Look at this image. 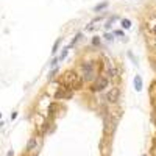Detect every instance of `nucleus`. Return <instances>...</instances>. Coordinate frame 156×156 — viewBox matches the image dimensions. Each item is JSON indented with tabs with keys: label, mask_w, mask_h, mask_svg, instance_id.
<instances>
[{
	"label": "nucleus",
	"mask_w": 156,
	"mask_h": 156,
	"mask_svg": "<svg viewBox=\"0 0 156 156\" xmlns=\"http://www.w3.org/2000/svg\"><path fill=\"white\" fill-rule=\"evenodd\" d=\"M80 75L83 78V81L84 83H92L95 78L98 76V70L95 67V61H83L80 64Z\"/></svg>",
	"instance_id": "1"
},
{
	"label": "nucleus",
	"mask_w": 156,
	"mask_h": 156,
	"mask_svg": "<svg viewBox=\"0 0 156 156\" xmlns=\"http://www.w3.org/2000/svg\"><path fill=\"white\" fill-rule=\"evenodd\" d=\"M109 86V78L106 75H98L95 80L90 83V90L92 92H103Z\"/></svg>",
	"instance_id": "2"
},
{
	"label": "nucleus",
	"mask_w": 156,
	"mask_h": 156,
	"mask_svg": "<svg viewBox=\"0 0 156 156\" xmlns=\"http://www.w3.org/2000/svg\"><path fill=\"white\" fill-rule=\"evenodd\" d=\"M119 89H117V87H112L111 90H108V94L105 95V100L108 101V103H112V105H114V103L117 101V100H119Z\"/></svg>",
	"instance_id": "3"
},
{
	"label": "nucleus",
	"mask_w": 156,
	"mask_h": 156,
	"mask_svg": "<svg viewBox=\"0 0 156 156\" xmlns=\"http://www.w3.org/2000/svg\"><path fill=\"white\" fill-rule=\"evenodd\" d=\"M133 83H134V89L137 90V92H140V90H142V78H140V75H136L134 76Z\"/></svg>",
	"instance_id": "4"
},
{
	"label": "nucleus",
	"mask_w": 156,
	"mask_h": 156,
	"mask_svg": "<svg viewBox=\"0 0 156 156\" xmlns=\"http://www.w3.org/2000/svg\"><path fill=\"white\" fill-rule=\"evenodd\" d=\"M36 147H37V139H36V137H30V140L27 142V150L31 151V150H34Z\"/></svg>",
	"instance_id": "5"
},
{
	"label": "nucleus",
	"mask_w": 156,
	"mask_h": 156,
	"mask_svg": "<svg viewBox=\"0 0 156 156\" xmlns=\"http://www.w3.org/2000/svg\"><path fill=\"white\" fill-rule=\"evenodd\" d=\"M108 6H109V2H106V0H105V2H101V3H98V5L94 6V12H98L101 9H106Z\"/></svg>",
	"instance_id": "6"
},
{
	"label": "nucleus",
	"mask_w": 156,
	"mask_h": 156,
	"mask_svg": "<svg viewBox=\"0 0 156 156\" xmlns=\"http://www.w3.org/2000/svg\"><path fill=\"white\" fill-rule=\"evenodd\" d=\"M120 25H122L123 30H129V28H131V20H129V19H122Z\"/></svg>",
	"instance_id": "7"
},
{
	"label": "nucleus",
	"mask_w": 156,
	"mask_h": 156,
	"mask_svg": "<svg viewBox=\"0 0 156 156\" xmlns=\"http://www.w3.org/2000/svg\"><path fill=\"white\" fill-rule=\"evenodd\" d=\"M117 73H119V72H117L115 67H109V70H108V78H112V80H114V78H117Z\"/></svg>",
	"instance_id": "8"
},
{
	"label": "nucleus",
	"mask_w": 156,
	"mask_h": 156,
	"mask_svg": "<svg viewBox=\"0 0 156 156\" xmlns=\"http://www.w3.org/2000/svg\"><path fill=\"white\" fill-rule=\"evenodd\" d=\"M148 45H150V48H151L153 51H156V36L148 37Z\"/></svg>",
	"instance_id": "9"
},
{
	"label": "nucleus",
	"mask_w": 156,
	"mask_h": 156,
	"mask_svg": "<svg viewBox=\"0 0 156 156\" xmlns=\"http://www.w3.org/2000/svg\"><path fill=\"white\" fill-rule=\"evenodd\" d=\"M59 45H61V37H58V39H56V42L53 44V48H51V53H53V55H56V51H58Z\"/></svg>",
	"instance_id": "10"
},
{
	"label": "nucleus",
	"mask_w": 156,
	"mask_h": 156,
	"mask_svg": "<svg viewBox=\"0 0 156 156\" xmlns=\"http://www.w3.org/2000/svg\"><path fill=\"white\" fill-rule=\"evenodd\" d=\"M115 19H117V16H112V17L105 23V30H111V27H112V20H115Z\"/></svg>",
	"instance_id": "11"
},
{
	"label": "nucleus",
	"mask_w": 156,
	"mask_h": 156,
	"mask_svg": "<svg viewBox=\"0 0 156 156\" xmlns=\"http://www.w3.org/2000/svg\"><path fill=\"white\" fill-rule=\"evenodd\" d=\"M103 37H105V41H106V42H111V41H112V34H111V33L103 34Z\"/></svg>",
	"instance_id": "12"
},
{
	"label": "nucleus",
	"mask_w": 156,
	"mask_h": 156,
	"mask_svg": "<svg viewBox=\"0 0 156 156\" xmlns=\"http://www.w3.org/2000/svg\"><path fill=\"white\" fill-rule=\"evenodd\" d=\"M80 39H81V33H78V34L75 36V39H73V41H72L70 47H72V45H75V44H76V41H80Z\"/></svg>",
	"instance_id": "13"
},
{
	"label": "nucleus",
	"mask_w": 156,
	"mask_h": 156,
	"mask_svg": "<svg viewBox=\"0 0 156 156\" xmlns=\"http://www.w3.org/2000/svg\"><path fill=\"white\" fill-rule=\"evenodd\" d=\"M66 56H67V48H64V50H62V53L59 55V58H58V59H59V61H62Z\"/></svg>",
	"instance_id": "14"
},
{
	"label": "nucleus",
	"mask_w": 156,
	"mask_h": 156,
	"mask_svg": "<svg viewBox=\"0 0 156 156\" xmlns=\"http://www.w3.org/2000/svg\"><path fill=\"white\" fill-rule=\"evenodd\" d=\"M100 44V36H94L92 39V45H98Z\"/></svg>",
	"instance_id": "15"
},
{
	"label": "nucleus",
	"mask_w": 156,
	"mask_h": 156,
	"mask_svg": "<svg viewBox=\"0 0 156 156\" xmlns=\"http://www.w3.org/2000/svg\"><path fill=\"white\" fill-rule=\"evenodd\" d=\"M114 34H117V36H123V31H122V30H115Z\"/></svg>",
	"instance_id": "16"
},
{
	"label": "nucleus",
	"mask_w": 156,
	"mask_h": 156,
	"mask_svg": "<svg viewBox=\"0 0 156 156\" xmlns=\"http://www.w3.org/2000/svg\"><path fill=\"white\" fill-rule=\"evenodd\" d=\"M16 117H17V112H12V114H11V120H14Z\"/></svg>",
	"instance_id": "17"
},
{
	"label": "nucleus",
	"mask_w": 156,
	"mask_h": 156,
	"mask_svg": "<svg viewBox=\"0 0 156 156\" xmlns=\"http://www.w3.org/2000/svg\"><path fill=\"white\" fill-rule=\"evenodd\" d=\"M151 31H153V33H154V36H156V23H154L153 27H151Z\"/></svg>",
	"instance_id": "18"
},
{
	"label": "nucleus",
	"mask_w": 156,
	"mask_h": 156,
	"mask_svg": "<svg viewBox=\"0 0 156 156\" xmlns=\"http://www.w3.org/2000/svg\"><path fill=\"white\" fill-rule=\"evenodd\" d=\"M0 119H2V112H0Z\"/></svg>",
	"instance_id": "19"
}]
</instances>
